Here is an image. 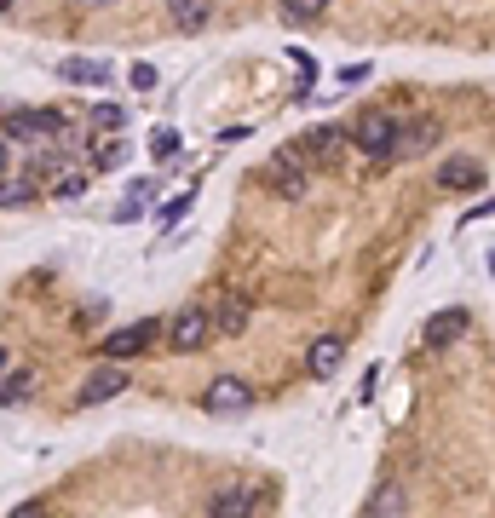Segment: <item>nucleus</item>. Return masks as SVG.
Listing matches in <instances>:
<instances>
[{
	"label": "nucleus",
	"mask_w": 495,
	"mask_h": 518,
	"mask_svg": "<svg viewBox=\"0 0 495 518\" xmlns=\"http://www.w3.org/2000/svg\"><path fill=\"white\" fill-rule=\"evenodd\" d=\"M357 150L369 156V162H392V156H403V144H409V133L398 127V116L392 110H369V116L357 121Z\"/></svg>",
	"instance_id": "nucleus-1"
},
{
	"label": "nucleus",
	"mask_w": 495,
	"mask_h": 518,
	"mask_svg": "<svg viewBox=\"0 0 495 518\" xmlns=\"http://www.w3.org/2000/svg\"><path fill=\"white\" fill-rule=\"evenodd\" d=\"M260 501H265V490L254 478H231V484H219V490L208 495V518H254Z\"/></svg>",
	"instance_id": "nucleus-2"
},
{
	"label": "nucleus",
	"mask_w": 495,
	"mask_h": 518,
	"mask_svg": "<svg viewBox=\"0 0 495 518\" xmlns=\"http://www.w3.org/2000/svg\"><path fill=\"white\" fill-rule=\"evenodd\" d=\"M64 127H70V121L52 116V110H18V104L6 110V144H12V150H18V144H35V139H58Z\"/></svg>",
	"instance_id": "nucleus-3"
},
{
	"label": "nucleus",
	"mask_w": 495,
	"mask_h": 518,
	"mask_svg": "<svg viewBox=\"0 0 495 518\" xmlns=\"http://www.w3.org/2000/svg\"><path fill=\"white\" fill-rule=\"evenodd\" d=\"M213 334H219L213 329V311L208 306H185L173 323H167V346H173V352H202Z\"/></svg>",
	"instance_id": "nucleus-4"
},
{
	"label": "nucleus",
	"mask_w": 495,
	"mask_h": 518,
	"mask_svg": "<svg viewBox=\"0 0 495 518\" xmlns=\"http://www.w3.org/2000/svg\"><path fill=\"white\" fill-rule=\"evenodd\" d=\"M260 179H265L271 190H277V196H288V202H300V196H306V185H311V173L300 167V144H294V150H283V156H271Z\"/></svg>",
	"instance_id": "nucleus-5"
},
{
	"label": "nucleus",
	"mask_w": 495,
	"mask_h": 518,
	"mask_svg": "<svg viewBox=\"0 0 495 518\" xmlns=\"http://www.w3.org/2000/svg\"><path fill=\"white\" fill-rule=\"evenodd\" d=\"M202 409H208V415H242V409H254V386L242 375H219V380H208Z\"/></svg>",
	"instance_id": "nucleus-6"
},
{
	"label": "nucleus",
	"mask_w": 495,
	"mask_h": 518,
	"mask_svg": "<svg viewBox=\"0 0 495 518\" xmlns=\"http://www.w3.org/2000/svg\"><path fill=\"white\" fill-rule=\"evenodd\" d=\"M162 334V323H127V329H116L110 340H98V357H110V363H121V357H139L150 340Z\"/></svg>",
	"instance_id": "nucleus-7"
},
{
	"label": "nucleus",
	"mask_w": 495,
	"mask_h": 518,
	"mask_svg": "<svg viewBox=\"0 0 495 518\" xmlns=\"http://www.w3.org/2000/svg\"><path fill=\"white\" fill-rule=\"evenodd\" d=\"M121 392H127V369L104 357V369H93V375H87V386H81V398H75V403H81V409H98V403L121 398Z\"/></svg>",
	"instance_id": "nucleus-8"
},
{
	"label": "nucleus",
	"mask_w": 495,
	"mask_h": 518,
	"mask_svg": "<svg viewBox=\"0 0 495 518\" xmlns=\"http://www.w3.org/2000/svg\"><path fill=\"white\" fill-rule=\"evenodd\" d=\"M64 87H110L116 81V64H104V58H64V64H52Z\"/></svg>",
	"instance_id": "nucleus-9"
},
{
	"label": "nucleus",
	"mask_w": 495,
	"mask_h": 518,
	"mask_svg": "<svg viewBox=\"0 0 495 518\" xmlns=\"http://www.w3.org/2000/svg\"><path fill=\"white\" fill-rule=\"evenodd\" d=\"M340 363H346V340H340V334H317V340H311V352H306V375L311 380H329Z\"/></svg>",
	"instance_id": "nucleus-10"
},
{
	"label": "nucleus",
	"mask_w": 495,
	"mask_h": 518,
	"mask_svg": "<svg viewBox=\"0 0 495 518\" xmlns=\"http://www.w3.org/2000/svg\"><path fill=\"white\" fill-rule=\"evenodd\" d=\"M484 185V162L478 156H449L438 162V190H478Z\"/></svg>",
	"instance_id": "nucleus-11"
},
{
	"label": "nucleus",
	"mask_w": 495,
	"mask_h": 518,
	"mask_svg": "<svg viewBox=\"0 0 495 518\" xmlns=\"http://www.w3.org/2000/svg\"><path fill=\"white\" fill-rule=\"evenodd\" d=\"M467 329H472V317L461 306H449V311H438V317L426 323V346H432V352H444V346H455Z\"/></svg>",
	"instance_id": "nucleus-12"
},
{
	"label": "nucleus",
	"mask_w": 495,
	"mask_h": 518,
	"mask_svg": "<svg viewBox=\"0 0 495 518\" xmlns=\"http://www.w3.org/2000/svg\"><path fill=\"white\" fill-rule=\"evenodd\" d=\"M167 18L179 35H202L213 24V0H167Z\"/></svg>",
	"instance_id": "nucleus-13"
},
{
	"label": "nucleus",
	"mask_w": 495,
	"mask_h": 518,
	"mask_svg": "<svg viewBox=\"0 0 495 518\" xmlns=\"http://www.w3.org/2000/svg\"><path fill=\"white\" fill-rule=\"evenodd\" d=\"M300 150L317 156V162H340V156H346V133H340V127H306V133H300Z\"/></svg>",
	"instance_id": "nucleus-14"
},
{
	"label": "nucleus",
	"mask_w": 495,
	"mask_h": 518,
	"mask_svg": "<svg viewBox=\"0 0 495 518\" xmlns=\"http://www.w3.org/2000/svg\"><path fill=\"white\" fill-rule=\"evenodd\" d=\"M213 329L225 334V340L248 329V294H225V300L213 306Z\"/></svg>",
	"instance_id": "nucleus-15"
},
{
	"label": "nucleus",
	"mask_w": 495,
	"mask_h": 518,
	"mask_svg": "<svg viewBox=\"0 0 495 518\" xmlns=\"http://www.w3.org/2000/svg\"><path fill=\"white\" fill-rule=\"evenodd\" d=\"M386 513H403V484L398 478H386V484L369 495V507H363V518H386Z\"/></svg>",
	"instance_id": "nucleus-16"
},
{
	"label": "nucleus",
	"mask_w": 495,
	"mask_h": 518,
	"mask_svg": "<svg viewBox=\"0 0 495 518\" xmlns=\"http://www.w3.org/2000/svg\"><path fill=\"white\" fill-rule=\"evenodd\" d=\"M24 398H35V369H6V386H0V403L18 409Z\"/></svg>",
	"instance_id": "nucleus-17"
},
{
	"label": "nucleus",
	"mask_w": 495,
	"mask_h": 518,
	"mask_svg": "<svg viewBox=\"0 0 495 518\" xmlns=\"http://www.w3.org/2000/svg\"><path fill=\"white\" fill-rule=\"evenodd\" d=\"M329 12V0H277V18L283 24H311V18H323Z\"/></svg>",
	"instance_id": "nucleus-18"
},
{
	"label": "nucleus",
	"mask_w": 495,
	"mask_h": 518,
	"mask_svg": "<svg viewBox=\"0 0 495 518\" xmlns=\"http://www.w3.org/2000/svg\"><path fill=\"white\" fill-rule=\"evenodd\" d=\"M438 144V121H415L409 127V144H403V156H421V150H432Z\"/></svg>",
	"instance_id": "nucleus-19"
},
{
	"label": "nucleus",
	"mask_w": 495,
	"mask_h": 518,
	"mask_svg": "<svg viewBox=\"0 0 495 518\" xmlns=\"http://www.w3.org/2000/svg\"><path fill=\"white\" fill-rule=\"evenodd\" d=\"M121 156H127V144H121V139H98L93 167H98V173H110V167H121Z\"/></svg>",
	"instance_id": "nucleus-20"
},
{
	"label": "nucleus",
	"mask_w": 495,
	"mask_h": 518,
	"mask_svg": "<svg viewBox=\"0 0 495 518\" xmlns=\"http://www.w3.org/2000/svg\"><path fill=\"white\" fill-rule=\"evenodd\" d=\"M93 121H98V127H116V133H121V127H127V110L104 98V104H93Z\"/></svg>",
	"instance_id": "nucleus-21"
},
{
	"label": "nucleus",
	"mask_w": 495,
	"mask_h": 518,
	"mask_svg": "<svg viewBox=\"0 0 495 518\" xmlns=\"http://www.w3.org/2000/svg\"><path fill=\"white\" fill-rule=\"evenodd\" d=\"M29 196H35L29 179H6V208H29Z\"/></svg>",
	"instance_id": "nucleus-22"
},
{
	"label": "nucleus",
	"mask_w": 495,
	"mask_h": 518,
	"mask_svg": "<svg viewBox=\"0 0 495 518\" xmlns=\"http://www.w3.org/2000/svg\"><path fill=\"white\" fill-rule=\"evenodd\" d=\"M150 150H156V156H173V150H179V133H173V127H156V133H150Z\"/></svg>",
	"instance_id": "nucleus-23"
},
{
	"label": "nucleus",
	"mask_w": 495,
	"mask_h": 518,
	"mask_svg": "<svg viewBox=\"0 0 495 518\" xmlns=\"http://www.w3.org/2000/svg\"><path fill=\"white\" fill-rule=\"evenodd\" d=\"M81 190H87V179H58V190H52V196H58V202H75V196H81Z\"/></svg>",
	"instance_id": "nucleus-24"
},
{
	"label": "nucleus",
	"mask_w": 495,
	"mask_h": 518,
	"mask_svg": "<svg viewBox=\"0 0 495 518\" xmlns=\"http://www.w3.org/2000/svg\"><path fill=\"white\" fill-rule=\"evenodd\" d=\"M133 87L150 93V87H156V64H133Z\"/></svg>",
	"instance_id": "nucleus-25"
},
{
	"label": "nucleus",
	"mask_w": 495,
	"mask_h": 518,
	"mask_svg": "<svg viewBox=\"0 0 495 518\" xmlns=\"http://www.w3.org/2000/svg\"><path fill=\"white\" fill-rule=\"evenodd\" d=\"M6 518H47V501H24V507H12Z\"/></svg>",
	"instance_id": "nucleus-26"
},
{
	"label": "nucleus",
	"mask_w": 495,
	"mask_h": 518,
	"mask_svg": "<svg viewBox=\"0 0 495 518\" xmlns=\"http://www.w3.org/2000/svg\"><path fill=\"white\" fill-rule=\"evenodd\" d=\"M185 213H190V196H179V202H167V208H162V225H173V219H185Z\"/></svg>",
	"instance_id": "nucleus-27"
},
{
	"label": "nucleus",
	"mask_w": 495,
	"mask_h": 518,
	"mask_svg": "<svg viewBox=\"0 0 495 518\" xmlns=\"http://www.w3.org/2000/svg\"><path fill=\"white\" fill-rule=\"evenodd\" d=\"M75 6H87V12H110L116 0H75Z\"/></svg>",
	"instance_id": "nucleus-28"
},
{
	"label": "nucleus",
	"mask_w": 495,
	"mask_h": 518,
	"mask_svg": "<svg viewBox=\"0 0 495 518\" xmlns=\"http://www.w3.org/2000/svg\"><path fill=\"white\" fill-rule=\"evenodd\" d=\"M12 6H18V0H6V12H12Z\"/></svg>",
	"instance_id": "nucleus-29"
}]
</instances>
